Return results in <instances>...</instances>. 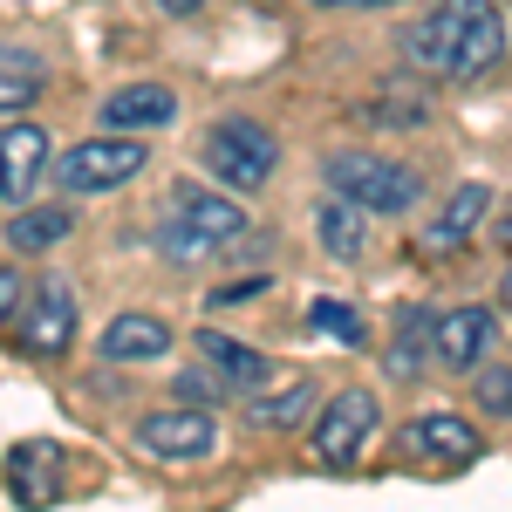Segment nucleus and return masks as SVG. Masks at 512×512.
<instances>
[{
  "instance_id": "nucleus-1",
  "label": "nucleus",
  "mask_w": 512,
  "mask_h": 512,
  "mask_svg": "<svg viewBox=\"0 0 512 512\" xmlns=\"http://www.w3.org/2000/svg\"><path fill=\"white\" fill-rule=\"evenodd\" d=\"M403 55L431 82H485L506 62V14L499 0H437L403 28Z\"/></svg>"
},
{
  "instance_id": "nucleus-2",
  "label": "nucleus",
  "mask_w": 512,
  "mask_h": 512,
  "mask_svg": "<svg viewBox=\"0 0 512 512\" xmlns=\"http://www.w3.org/2000/svg\"><path fill=\"white\" fill-rule=\"evenodd\" d=\"M239 239H246V212H239L233 198L205 192V185H178V192H171V212L158 219V253L178 260V267L219 260Z\"/></svg>"
},
{
  "instance_id": "nucleus-3",
  "label": "nucleus",
  "mask_w": 512,
  "mask_h": 512,
  "mask_svg": "<svg viewBox=\"0 0 512 512\" xmlns=\"http://www.w3.org/2000/svg\"><path fill=\"white\" fill-rule=\"evenodd\" d=\"M321 178H328V192H342L349 205H362V212H383V219L410 212V205L424 198V178H417L410 164L376 158V151H328V158H321Z\"/></svg>"
},
{
  "instance_id": "nucleus-4",
  "label": "nucleus",
  "mask_w": 512,
  "mask_h": 512,
  "mask_svg": "<svg viewBox=\"0 0 512 512\" xmlns=\"http://www.w3.org/2000/svg\"><path fill=\"white\" fill-rule=\"evenodd\" d=\"M198 158H205V171H212L219 185L260 192V185H274V171H280V144H274V130H267L260 117H219L212 130H205Z\"/></svg>"
},
{
  "instance_id": "nucleus-5",
  "label": "nucleus",
  "mask_w": 512,
  "mask_h": 512,
  "mask_svg": "<svg viewBox=\"0 0 512 512\" xmlns=\"http://www.w3.org/2000/svg\"><path fill=\"white\" fill-rule=\"evenodd\" d=\"M144 164H151V151H144L130 130H103V137H89V144H76V151L55 158V185H62V192H117Z\"/></svg>"
},
{
  "instance_id": "nucleus-6",
  "label": "nucleus",
  "mask_w": 512,
  "mask_h": 512,
  "mask_svg": "<svg viewBox=\"0 0 512 512\" xmlns=\"http://www.w3.org/2000/svg\"><path fill=\"white\" fill-rule=\"evenodd\" d=\"M137 451L158 458V465H198V458L219 451V424L198 403H185V410H151L137 424Z\"/></svg>"
},
{
  "instance_id": "nucleus-7",
  "label": "nucleus",
  "mask_w": 512,
  "mask_h": 512,
  "mask_svg": "<svg viewBox=\"0 0 512 512\" xmlns=\"http://www.w3.org/2000/svg\"><path fill=\"white\" fill-rule=\"evenodd\" d=\"M21 349L28 355H62L76 342V287L62 274L28 280V301H21Z\"/></svg>"
},
{
  "instance_id": "nucleus-8",
  "label": "nucleus",
  "mask_w": 512,
  "mask_h": 512,
  "mask_svg": "<svg viewBox=\"0 0 512 512\" xmlns=\"http://www.w3.org/2000/svg\"><path fill=\"white\" fill-rule=\"evenodd\" d=\"M369 431H376V396L369 390H335L328 410L315 417V458L328 472H349L355 451L369 444Z\"/></svg>"
},
{
  "instance_id": "nucleus-9",
  "label": "nucleus",
  "mask_w": 512,
  "mask_h": 512,
  "mask_svg": "<svg viewBox=\"0 0 512 512\" xmlns=\"http://www.w3.org/2000/svg\"><path fill=\"white\" fill-rule=\"evenodd\" d=\"M396 451L410 458V465H444V472H465L478 451V431L465 417H451V410H437V417H410L403 431H396Z\"/></svg>"
},
{
  "instance_id": "nucleus-10",
  "label": "nucleus",
  "mask_w": 512,
  "mask_h": 512,
  "mask_svg": "<svg viewBox=\"0 0 512 512\" xmlns=\"http://www.w3.org/2000/svg\"><path fill=\"white\" fill-rule=\"evenodd\" d=\"M492 342H499V315L492 308H451V315H437L431 328V362L437 369H478L485 355H492Z\"/></svg>"
},
{
  "instance_id": "nucleus-11",
  "label": "nucleus",
  "mask_w": 512,
  "mask_h": 512,
  "mask_svg": "<svg viewBox=\"0 0 512 512\" xmlns=\"http://www.w3.org/2000/svg\"><path fill=\"white\" fill-rule=\"evenodd\" d=\"M41 178H48V130L41 123H7L0 130V198L28 205Z\"/></svg>"
},
{
  "instance_id": "nucleus-12",
  "label": "nucleus",
  "mask_w": 512,
  "mask_h": 512,
  "mask_svg": "<svg viewBox=\"0 0 512 512\" xmlns=\"http://www.w3.org/2000/svg\"><path fill=\"white\" fill-rule=\"evenodd\" d=\"M178 117V96L164 89V82H130V89H117V96H103V110H96V123H110V130H164V123Z\"/></svg>"
},
{
  "instance_id": "nucleus-13",
  "label": "nucleus",
  "mask_w": 512,
  "mask_h": 512,
  "mask_svg": "<svg viewBox=\"0 0 512 512\" xmlns=\"http://www.w3.org/2000/svg\"><path fill=\"white\" fill-rule=\"evenodd\" d=\"M171 342H178L171 321H158V315H117L110 328H103L96 355H103V362H164Z\"/></svg>"
},
{
  "instance_id": "nucleus-14",
  "label": "nucleus",
  "mask_w": 512,
  "mask_h": 512,
  "mask_svg": "<svg viewBox=\"0 0 512 512\" xmlns=\"http://www.w3.org/2000/svg\"><path fill=\"white\" fill-rule=\"evenodd\" d=\"M198 355H205V369L219 376V390H260L267 376H274V362L260 349H246V342H233V335H219V328H205L198 335Z\"/></svg>"
},
{
  "instance_id": "nucleus-15",
  "label": "nucleus",
  "mask_w": 512,
  "mask_h": 512,
  "mask_svg": "<svg viewBox=\"0 0 512 512\" xmlns=\"http://www.w3.org/2000/svg\"><path fill=\"white\" fill-rule=\"evenodd\" d=\"M485 212H492V185L465 178L458 192L444 198V212H437V226H431V233H424V246H431V253H458V246H465V239H472L478 226H485Z\"/></svg>"
},
{
  "instance_id": "nucleus-16",
  "label": "nucleus",
  "mask_w": 512,
  "mask_h": 512,
  "mask_svg": "<svg viewBox=\"0 0 512 512\" xmlns=\"http://www.w3.org/2000/svg\"><path fill=\"white\" fill-rule=\"evenodd\" d=\"M41 89H48V69H41V55H35V48H21V41H0V117L28 110Z\"/></svg>"
},
{
  "instance_id": "nucleus-17",
  "label": "nucleus",
  "mask_w": 512,
  "mask_h": 512,
  "mask_svg": "<svg viewBox=\"0 0 512 512\" xmlns=\"http://www.w3.org/2000/svg\"><path fill=\"white\" fill-rule=\"evenodd\" d=\"M315 239H321L328 260H362V205H349L342 192H328L321 212H315Z\"/></svg>"
},
{
  "instance_id": "nucleus-18",
  "label": "nucleus",
  "mask_w": 512,
  "mask_h": 512,
  "mask_svg": "<svg viewBox=\"0 0 512 512\" xmlns=\"http://www.w3.org/2000/svg\"><path fill=\"white\" fill-rule=\"evenodd\" d=\"M62 239H69V212L62 205H14V226H7L14 253H48Z\"/></svg>"
},
{
  "instance_id": "nucleus-19",
  "label": "nucleus",
  "mask_w": 512,
  "mask_h": 512,
  "mask_svg": "<svg viewBox=\"0 0 512 512\" xmlns=\"http://www.w3.org/2000/svg\"><path fill=\"white\" fill-rule=\"evenodd\" d=\"M431 328H437V315L431 308H403L396 315V342H390V376H417L424 369V355H431Z\"/></svg>"
},
{
  "instance_id": "nucleus-20",
  "label": "nucleus",
  "mask_w": 512,
  "mask_h": 512,
  "mask_svg": "<svg viewBox=\"0 0 512 512\" xmlns=\"http://www.w3.org/2000/svg\"><path fill=\"white\" fill-rule=\"evenodd\" d=\"M308 321H315L328 342H342V349H362V342H369V328H362V315H355L349 301H315Z\"/></svg>"
},
{
  "instance_id": "nucleus-21",
  "label": "nucleus",
  "mask_w": 512,
  "mask_h": 512,
  "mask_svg": "<svg viewBox=\"0 0 512 512\" xmlns=\"http://www.w3.org/2000/svg\"><path fill=\"white\" fill-rule=\"evenodd\" d=\"M472 376H478V383H472L478 410H485V417H512V369H506V362H492V369L478 362Z\"/></svg>"
},
{
  "instance_id": "nucleus-22",
  "label": "nucleus",
  "mask_w": 512,
  "mask_h": 512,
  "mask_svg": "<svg viewBox=\"0 0 512 512\" xmlns=\"http://www.w3.org/2000/svg\"><path fill=\"white\" fill-rule=\"evenodd\" d=\"M308 403H315V383H294V390L274 396V403H253V424H260V431H287Z\"/></svg>"
},
{
  "instance_id": "nucleus-23",
  "label": "nucleus",
  "mask_w": 512,
  "mask_h": 512,
  "mask_svg": "<svg viewBox=\"0 0 512 512\" xmlns=\"http://www.w3.org/2000/svg\"><path fill=\"white\" fill-rule=\"evenodd\" d=\"M376 117H390V130H417V123H424V96H410V89H390V96L376 103Z\"/></svg>"
},
{
  "instance_id": "nucleus-24",
  "label": "nucleus",
  "mask_w": 512,
  "mask_h": 512,
  "mask_svg": "<svg viewBox=\"0 0 512 512\" xmlns=\"http://www.w3.org/2000/svg\"><path fill=\"white\" fill-rule=\"evenodd\" d=\"M21 301H28V280L14 274V267H0V328L21 315Z\"/></svg>"
},
{
  "instance_id": "nucleus-25",
  "label": "nucleus",
  "mask_w": 512,
  "mask_h": 512,
  "mask_svg": "<svg viewBox=\"0 0 512 512\" xmlns=\"http://www.w3.org/2000/svg\"><path fill=\"white\" fill-rule=\"evenodd\" d=\"M267 280H233V287H212V308H233V301H253Z\"/></svg>"
},
{
  "instance_id": "nucleus-26",
  "label": "nucleus",
  "mask_w": 512,
  "mask_h": 512,
  "mask_svg": "<svg viewBox=\"0 0 512 512\" xmlns=\"http://www.w3.org/2000/svg\"><path fill=\"white\" fill-rule=\"evenodd\" d=\"M178 396H185V403H198V410H205V403H212V396H226V390H212V383H205V376H178Z\"/></svg>"
},
{
  "instance_id": "nucleus-27",
  "label": "nucleus",
  "mask_w": 512,
  "mask_h": 512,
  "mask_svg": "<svg viewBox=\"0 0 512 512\" xmlns=\"http://www.w3.org/2000/svg\"><path fill=\"white\" fill-rule=\"evenodd\" d=\"M315 7H328V14H342V7H396V0H315Z\"/></svg>"
},
{
  "instance_id": "nucleus-28",
  "label": "nucleus",
  "mask_w": 512,
  "mask_h": 512,
  "mask_svg": "<svg viewBox=\"0 0 512 512\" xmlns=\"http://www.w3.org/2000/svg\"><path fill=\"white\" fill-rule=\"evenodd\" d=\"M164 14H198V7H205V0H158Z\"/></svg>"
},
{
  "instance_id": "nucleus-29",
  "label": "nucleus",
  "mask_w": 512,
  "mask_h": 512,
  "mask_svg": "<svg viewBox=\"0 0 512 512\" xmlns=\"http://www.w3.org/2000/svg\"><path fill=\"white\" fill-rule=\"evenodd\" d=\"M499 246H512V212H506V219H499Z\"/></svg>"
},
{
  "instance_id": "nucleus-30",
  "label": "nucleus",
  "mask_w": 512,
  "mask_h": 512,
  "mask_svg": "<svg viewBox=\"0 0 512 512\" xmlns=\"http://www.w3.org/2000/svg\"><path fill=\"white\" fill-rule=\"evenodd\" d=\"M506 301H512V274H506Z\"/></svg>"
}]
</instances>
